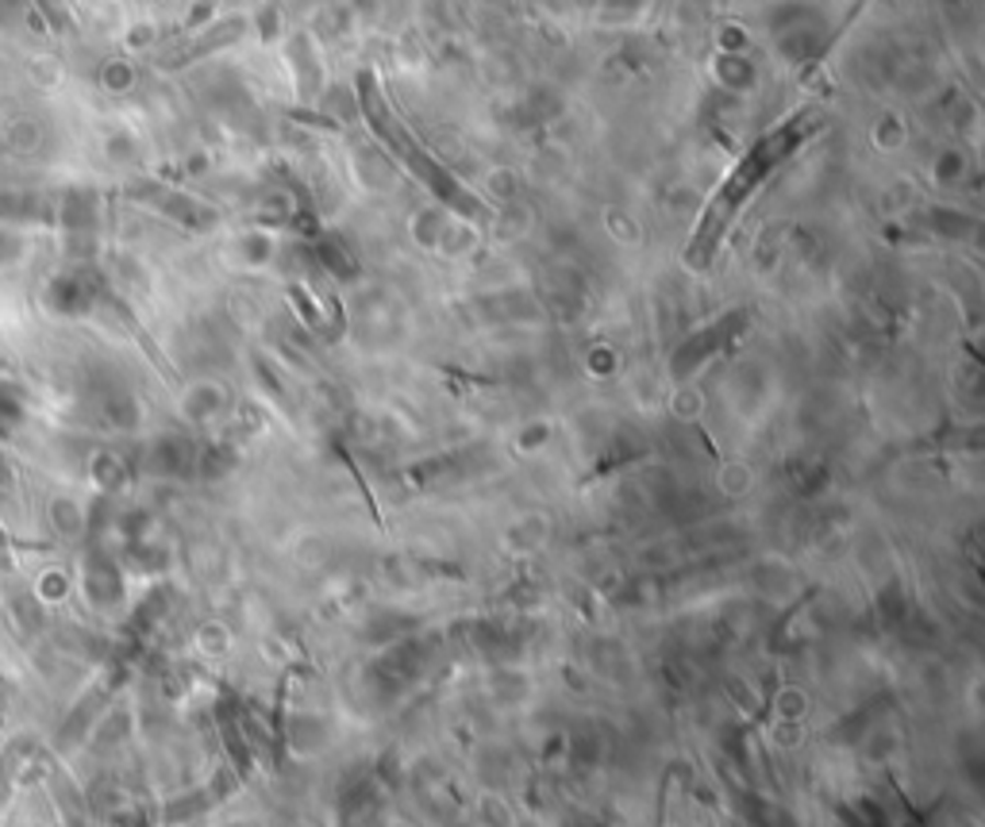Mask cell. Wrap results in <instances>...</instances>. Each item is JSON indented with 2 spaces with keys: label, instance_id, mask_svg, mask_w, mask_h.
I'll return each instance as SVG.
<instances>
[{
  "label": "cell",
  "instance_id": "6da1fadb",
  "mask_svg": "<svg viewBox=\"0 0 985 827\" xmlns=\"http://www.w3.org/2000/svg\"><path fill=\"white\" fill-rule=\"evenodd\" d=\"M81 589H85L89 605L112 608L119 600V574L108 562V554H101L96 547L85 551V570H81Z\"/></svg>",
  "mask_w": 985,
  "mask_h": 827
},
{
  "label": "cell",
  "instance_id": "7a4b0ae2",
  "mask_svg": "<svg viewBox=\"0 0 985 827\" xmlns=\"http://www.w3.org/2000/svg\"><path fill=\"white\" fill-rule=\"evenodd\" d=\"M47 520H50V528H55V536H62V539H78L81 531H85V516H81L78 505H73V501H66V496L50 501Z\"/></svg>",
  "mask_w": 985,
  "mask_h": 827
},
{
  "label": "cell",
  "instance_id": "3957f363",
  "mask_svg": "<svg viewBox=\"0 0 985 827\" xmlns=\"http://www.w3.org/2000/svg\"><path fill=\"white\" fill-rule=\"evenodd\" d=\"M12 554H16V543L4 528H0V570H12Z\"/></svg>",
  "mask_w": 985,
  "mask_h": 827
}]
</instances>
